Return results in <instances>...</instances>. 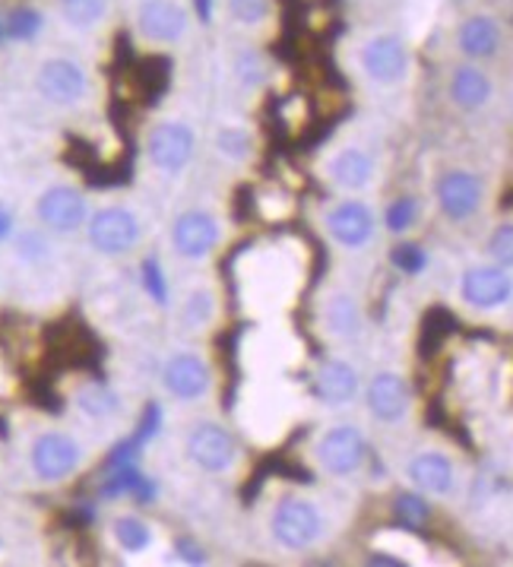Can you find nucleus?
Masks as SVG:
<instances>
[{
	"label": "nucleus",
	"instance_id": "11",
	"mask_svg": "<svg viewBox=\"0 0 513 567\" xmlns=\"http://www.w3.org/2000/svg\"><path fill=\"white\" fill-rule=\"evenodd\" d=\"M38 219L55 232H73L86 222V200L73 187H51L38 197Z\"/></svg>",
	"mask_w": 513,
	"mask_h": 567
},
{
	"label": "nucleus",
	"instance_id": "39",
	"mask_svg": "<svg viewBox=\"0 0 513 567\" xmlns=\"http://www.w3.org/2000/svg\"><path fill=\"white\" fill-rule=\"evenodd\" d=\"M10 229H13V216H10V209L0 207V241L10 235Z\"/></svg>",
	"mask_w": 513,
	"mask_h": 567
},
{
	"label": "nucleus",
	"instance_id": "10",
	"mask_svg": "<svg viewBox=\"0 0 513 567\" xmlns=\"http://www.w3.org/2000/svg\"><path fill=\"white\" fill-rule=\"evenodd\" d=\"M513 296L511 276L501 267H473L463 276V299L479 311L504 308Z\"/></svg>",
	"mask_w": 513,
	"mask_h": 567
},
{
	"label": "nucleus",
	"instance_id": "35",
	"mask_svg": "<svg viewBox=\"0 0 513 567\" xmlns=\"http://www.w3.org/2000/svg\"><path fill=\"white\" fill-rule=\"evenodd\" d=\"M210 317H212L210 292H197V296H190L187 308H184V321H187L190 327H197V324H207Z\"/></svg>",
	"mask_w": 513,
	"mask_h": 567
},
{
	"label": "nucleus",
	"instance_id": "13",
	"mask_svg": "<svg viewBox=\"0 0 513 567\" xmlns=\"http://www.w3.org/2000/svg\"><path fill=\"white\" fill-rule=\"evenodd\" d=\"M172 239H175V251L182 254V257H190V261H200V257H207L212 247H215V241H219V225H215V219H212L210 212H184L182 219L175 222V232H172Z\"/></svg>",
	"mask_w": 513,
	"mask_h": 567
},
{
	"label": "nucleus",
	"instance_id": "41",
	"mask_svg": "<svg viewBox=\"0 0 513 567\" xmlns=\"http://www.w3.org/2000/svg\"><path fill=\"white\" fill-rule=\"evenodd\" d=\"M0 35H3V26H0Z\"/></svg>",
	"mask_w": 513,
	"mask_h": 567
},
{
	"label": "nucleus",
	"instance_id": "34",
	"mask_svg": "<svg viewBox=\"0 0 513 567\" xmlns=\"http://www.w3.org/2000/svg\"><path fill=\"white\" fill-rule=\"evenodd\" d=\"M143 286H147V292H150L152 299L159 301V304H165L168 289H165V276H162V267H159L155 257H147V261H143Z\"/></svg>",
	"mask_w": 513,
	"mask_h": 567
},
{
	"label": "nucleus",
	"instance_id": "20",
	"mask_svg": "<svg viewBox=\"0 0 513 567\" xmlns=\"http://www.w3.org/2000/svg\"><path fill=\"white\" fill-rule=\"evenodd\" d=\"M451 99L459 108L476 112V108L488 105V99H491V80L479 67H459L451 80Z\"/></svg>",
	"mask_w": 513,
	"mask_h": 567
},
{
	"label": "nucleus",
	"instance_id": "17",
	"mask_svg": "<svg viewBox=\"0 0 513 567\" xmlns=\"http://www.w3.org/2000/svg\"><path fill=\"white\" fill-rule=\"evenodd\" d=\"M409 478L428 495H451L456 470H453L451 456H444L438 450H428V453H419L409 463Z\"/></svg>",
	"mask_w": 513,
	"mask_h": 567
},
{
	"label": "nucleus",
	"instance_id": "30",
	"mask_svg": "<svg viewBox=\"0 0 513 567\" xmlns=\"http://www.w3.org/2000/svg\"><path fill=\"white\" fill-rule=\"evenodd\" d=\"M215 150H219V155H225V159L242 162V159L250 155V140H247V134L238 130V127H222L215 134Z\"/></svg>",
	"mask_w": 513,
	"mask_h": 567
},
{
	"label": "nucleus",
	"instance_id": "28",
	"mask_svg": "<svg viewBox=\"0 0 513 567\" xmlns=\"http://www.w3.org/2000/svg\"><path fill=\"white\" fill-rule=\"evenodd\" d=\"M42 23H45V20H42L38 10L20 7V10H13L10 20H7V35L16 38V42H30V38H35V35L42 32Z\"/></svg>",
	"mask_w": 513,
	"mask_h": 567
},
{
	"label": "nucleus",
	"instance_id": "25",
	"mask_svg": "<svg viewBox=\"0 0 513 567\" xmlns=\"http://www.w3.org/2000/svg\"><path fill=\"white\" fill-rule=\"evenodd\" d=\"M115 539L124 552H147L152 545V530L140 517H118L115 520Z\"/></svg>",
	"mask_w": 513,
	"mask_h": 567
},
{
	"label": "nucleus",
	"instance_id": "8",
	"mask_svg": "<svg viewBox=\"0 0 513 567\" xmlns=\"http://www.w3.org/2000/svg\"><path fill=\"white\" fill-rule=\"evenodd\" d=\"M194 147H197V140H194V130L187 124H172V120L159 124L150 137L152 165L168 172V175H175V172H182L184 165L190 162Z\"/></svg>",
	"mask_w": 513,
	"mask_h": 567
},
{
	"label": "nucleus",
	"instance_id": "14",
	"mask_svg": "<svg viewBox=\"0 0 513 567\" xmlns=\"http://www.w3.org/2000/svg\"><path fill=\"white\" fill-rule=\"evenodd\" d=\"M327 229L342 247H364L374 235V212L359 200H346L327 216Z\"/></svg>",
	"mask_w": 513,
	"mask_h": 567
},
{
	"label": "nucleus",
	"instance_id": "21",
	"mask_svg": "<svg viewBox=\"0 0 513 567\" xmlns=\"http://www.w3.org/2000/svg\"><path fill=\"white\" fill-rule=\"evenodd\" d=\"M330 175L346 190H362V187H368L371 175H374V162L362 150H342L330 162Z\"/></svg>",
	"mask_w": 513,
	"mask_h": 567
},
{
	"label": "nucleus",
	"instance_id": "7",
	"mask_svg": "<svg viewBox=\"0 0 513 567\" xmlns=\"http://www.w3.org/2000/svg\"><path fill=\"white\" fill-rule=\"evenodd\" d=\"M80 466V444L67 435H42L32 444V470L45 482H61Z\"/></svg>",
	"mask_w": 513,
	"mask_h": 567
},
{
	"label": "nucleus",
	"instance_id": "1",
	"mask_svg": "<svg viewBox=\"0 0 513 567\" xmlns=\"http://www.w3.org/2000/svg\"><path fill=\"white\" fill-rule=\"evenodd\" d=\"M320 533H324V517L311 501L285 498L272 513V536L289 552L311 548L320 539Z\"/></svg>",
	"mask_w": 513,
	"mask_h": 567
},
{
	"label": "nucleus",
	"instance_id": "22",
	"mask_svg": "<svg viewBox=\"0 0 513 567\" xmlns=\"http://www.w3.org/2000/svg\"><path fill=\"white\" fill-rule=\"evenodd\" d=\"M324 317H327V327H330L333 336H339V339H355L362 333V311H359L355 299L346 292H336L327 299Z\"/></svg>",
	"mask_w": 513,
	"mask_h": 567
},
{
	"label": "nucleus",
	"instance_id": "16",
	"mask_svg": "<svg viewBox=\"0 0 513 567\" xmlns=\"http://www.w3.org/2000/svg\"><path fill=\"white\" fill-rule=\"evenodd\" d=\"M438 200L451 219H466L482 204V181L469 172H451L438 184Z\"/></svg>",
	"mask_w": 513,
	"mask_h": 567
},
{
	"label": "nucleus",
	"instance_id": "40",
	"mask_svg": "<svg viewBox=\"0 0 513 567\" xmlns=\"http://www.w3.org/2000/svg\"><path fill=\"white\" fill-rule=\"evenodd\" d=\"M197 7H200V16H203V23H210L212 20V0H197Z\"/></svg>",
	"mask_w": 513,
	"mask_h": 567
},
{
	"label": "nucleus",
	"instance_id": "3",
	"mask_svg": "<svg viewBox=\"0 0 513 567\" xmlns=\"http://www.w3.org/2000/svg\"><path fill=\"white\" fill-rule=\"evenodd\" d=\"M362 70L374 83L393 86L409 70V48L403 45L399 35H374L364 42Z\"/></svg>",
	"mask_w": 513,
	"mask_h": 567
},
{
	"label": "nucleus",
	"instance_id": "38",
	"mask_svg": "<svg viewBox=\"0 0 513 567\" xmlns=\"http://www.w3.org/2000/svg\"><path fill=\"white\" fill-rule=\"evenodd\" d=\"M178 552H182L184 562H190V565H200V562H203V548H200V545H194V542H187V539L178 542Z\"/></svg>",
	"mask_w": 513,
	"mask_h": 567
},
{
	"label": "nucleus",
	"instance_id": "27",
	"mask_svg": "<svg viewBox=\"0 0 513 567\" xmlns=\"http://www.w3.org/2000/svg\"><path fill=\"white\" fill-rule=\"evenodd\" d=\"M77 403H80V409L92 418H105L118 409V396L108 387H102V384H90V387L80 390Z\"/></svg>",
	"mask_w": 513,
	"mask_h": 567
},
{
	"label": "nucleus",
	"instance_id": "24",
	"mask_svg": "<svg viewBox=\"0 0 513 567\" xmlns=\"http://www.w3.org/2000/svg\"><path fill=\"white\" fill-rule=\"evenodd\" d=\"M61 13L73 30H92L105 20L108 3L105 0H61Z\"/></svg>",
	"mask_w": 513,
	"mask_h": 567
},
{
	"label": "nucleus",
	"instance_id": "6",
	"mask_svg": "<svg viewBox=\"0 0 513 567\" xmlns=\"http://www.w3.org/2000/svg\"><path fill=\"white\" fill-rule=\"evenodd\" d=\"M187 453H190V460L200 470H207V473H225V470H232V463L238 456V448H235V438L225 428L203 421V425H197L190 431Z\"/></svg>",
	"mask_w": 513,
	"mask_h": 567
},
{
	"label": "nucleus",
	"instance_id": "12",
	"mask_svg": "<svg viewBox=\"0 0 513 567\" xmlns=\"http://www.w3.org/2000/svg\"><path fill=\"white\" fill-rule=\"evenodd\" d=\"M162 381H165V387H168L172 396L197 400V396H203L210 390L212 374L210 368H207V361L184 352V356H172V359L165 361Z\"/></svg>",
	"mask_w": 513,
	"mask_h": 567
},
{
	"label": "nucleus",
	"instance_id": "37",
	"mask_svg": "<svg viewBox=\"0 0 513 567\" xmlns=\"http://www.w3.org/2000/svg\"><path fill=\"white\" fill-rule=\"evenodd\" d=\"M20 254L26 257V261H42L45 254H48V244H45V239H38V235H23L20 239Z\"/></svg>",
	"mask_w": 513,
	"mask_h": 567
},
{
	"label": "nucleus",
	"instance_id": "4",
	"mask_svg": "<svg viewBox=\"0 0 513 567\" xmlns=\"http://www.w3.org/2000/svg\"><path fill=\"white\" fill-rule=\"evenodd\" d=\"M317 460L330 476H349L362 466L364 438L355 425H336L330 428L320 444H317Z\"/></svg>",
	"mask_w": 513,
	"mask_h": 567
},
{
	"label": "nucleus",
	"instance_id": "5",
	"mask_svg": "<svg viewBox=\"0 0 513 567\" xmlns=\"http://www.w3.org/2000/svg\"><path fill=\"white\" fill-rule=\"evenodd\" d=\"M35 86L55 105H77L86 95L90 83H86V73H83V67L77 60L51 58L38 67Z\"/></svg>",
	"mask_w": 513,
	"mask_h": 567
},
{
	"label": "nucleus",
	"instance_id": "29",
	"mask_svg": "<svg viewBox=\"0 0 513 567\" xmlns=\"http://www.w3.org/2000/svg\"><path fill=\"white\" fill-rule=\"evenodd\" d=\"M393 513H396V520L403 523V526H424L428 523V517H431V508L424 505V498L419 495H399L396 501H393Z\"/></svg>",
	"mask_w": 513,
	"mask_h": 567
},
{
	"label": "nucleus",
	"instance_id": "33",
	"mask_svg": "<svg viewBox=\"0 0 513 567\" xmlns=\"http://www.w3.org/2000/svg\"><path fill=\"white\" fill-rule=\"evenodd\" d=\"M416 212H419V207H416L412 197L396 200V204L387 209V229H390V232H406V229L416 222Z\"/></svg>",
	"mask_w": 513,
	"mask_h": 567
},
{
	"label": "nucleus",
	"instance_id": "2",
	"mask_svg": "<svg viewBox=\"0 0 513 567\" xmlns=\"http://www.w3.org/2000/svg\"><path fill=\"white\" fill-rule=\"evenodd\" d=\"M90 241L102 254H127L140 241V219L130 209H98L90 222Z\"/></svg>",
	"mask_w": 513,
	"mask_h": 567
},
{
	"label": "nucleus",
	"instance_id": "23",
	"mask_svg": "<svg viewBox=\"0 0 513 567\" xmlns=\"http://www.w3.org/2000/svg\"><path fill=\"white\" fill-rule=\"evenodd\" d=\"M451 333H456V317L447 308H431L422 321V343H419L422 356H434Z\"/></svg>",
	"mask_w": 513,
	"mask_h": 567
},
{
	"label": "nucleus",
	"instance_id": "9",
	"mask_svg": "<svg viewBox=\"0 0 513 567\" xmlns=\"http://www.w3.org/2000/svg\"><path fill=\"white\" fill-rule=\"evenodd\" d=\"M137 26L150 42L172 45L187 32V10L178 0H143L137 10Z\"/></svg>",
	"mask_w": 513,
	"mask_h": 567
},
{
	"label": "nucleus",
	"instance_id": "36",
	"mask_svg": "<svg viewBox=\"0 0 513 567\" xmlns=\"http://www.w3.org/2000/svg\"><path fill=\"white\" fill-rule=\"evenodd\" d=\"M491 254H494V261L501 264L504 269H511L513 264V229L504 222L498 232H494V239H491Z\"/></svg>",
	"mask_w": 513,
	"mask_h": 567
},
{
	"label": "nucleus",
	"instance_id": "19",
	"mask_svg": "<svg viewBox=\"0 0 513 567\" xmlns=\"http://www.w3.org/2000/svg\"><path fill=\"white\" fill-rule=\"evenodd\" d=\"M314 390L327 406H346L359 393V371L346 361H327L314 378Z\"/></svg>",
	"mask_w": 513,
	"mask_h": 567
},
{
	"label": "nucleus",
	"instance_id": "31",
	"mask_svg": "<svg viewBox=\"0 0 513 567\" xmlns=\"http://www.w3.org/2000/svg\"><path fill=\"white\" fill-rule=\"evenodd\" d=\"M270 3L267 0H229V13L232 20H238L242 26H257L267 20Z\"/></svg>",
	"mask_w": 513,
	"mask_h": 567
},
{
	"label": "nucleus",
	"instance_id": "32",
	"mask_svg": "<svg viewBox=\"0 0 513 567\" xmlns=\"http://www.w3.org/2000/svg\"><path fill=\"white\" fill-rule=\"evenodd\" d=\"M390 261L393 267L409 273V276H416V273H422L428 267V257H424V251L419 244H399V247H393Z\"/></svg>",
	"mask_w": 513,
	"mask_h": 567
},
{
	"label": "nucleus",
	"instance_id": "15",
	"mask_svg": "<svg viewBox=\"0 0 513 567\" xmlns=\"http://www.w3.org/2000/svg\"><path fill=\"white\" fill-rule=\"evenodd\" d=\"M409 403H412V393H409V384L399 378V374H377L368 387V409L371 416H377L381 421H396L409 413Z\"/></svg>",
	"mask_w": 513,
	"mask_h": 567
},
{
	"label": "nucleus",
	"instance_id": "18",
	"mask_svg": "<svg viewBox=\"0 0 513 567\" xmlns=\"http://www.w3.org/2000/svg\"><path fill=\"white\" fill-rule=\"evenodd\" d=\"M456 45H459V51L466 58H494L498 48H501V26H498V20H491V16H469L459 26V32H456Z\"/></svg>",
	"mask_w": 513,
	"mask_h": 567
},
{
	"label": "nucleus",
	"instance_id": "26",
	"mask_svg": "<svg viewBox=\"0 0 513 567\" xmlns=\"http://www.w3.org/2000/svg\"><path fill=\"white\" fill-rule=\"evenodd\" d=\"M140 83H143V90H147V99H150V102H159L162 92L168 90V83H172V63L165 58L143 60V63H140Z\"/></svg>",
	"mask_w": 513,
	"mask_h": 567
}]
</instances>
